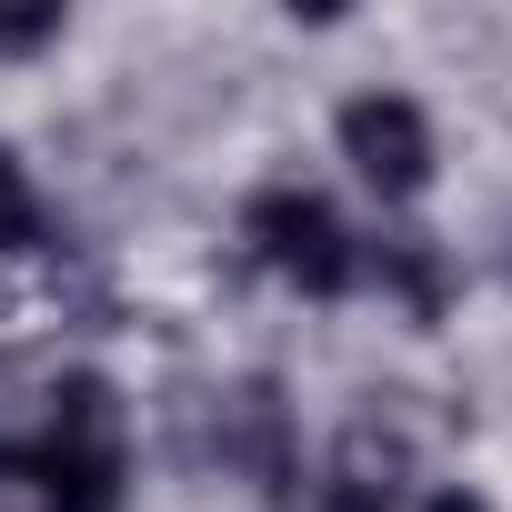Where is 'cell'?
<instances>
[{
    "instance_id": "obj_1",
    "label": "cell",
    "mask_w": 512,
    "mask_h": 512,
    "mask_svg": "<svg viewBox=\"0 0 512 512\" xmlns=\"http://www.w3.org/2000/svg\"><path fill=\"white\" fill-rule=\"evenodd\" d=\"M31 482L51 492V512H121L131 492V412L101 372H71L51 392V422L31 442Z\"/></svg>"
},
{
    "instance_id": "obj_2",
    "label": "cell",
    "mask_w": 512,
    "mask_h": 512,
    "mask_svg": "<svg viewBox=\"0 0 512 512\" xmlns=\"http://www.w3.org/2000/svg\"><path fill=\"white\" fill-rule=\"evenodd\" d=\"M241 241H251V262H262L272 282H292V292H312V302H342V292L362 282L352 221H342L322 191H302V181L251 191V201H241Z\"/></svg>"
},
{
    "instance_id": "obj_3",
    "label": "cell",
    "mask_w": 512,
    "mask_h": 512,
    "mask_svg": "<svg viewBox=\"0 0 512 512\" xmlns=\"http://www.w3.org/2000/svg\"><path fill=\"white\" fill-rule=\"evenodd\" d=\"M332 141H342V161L382 191V201H422L432 191V111L412 101V91H352L342 101V121H332Z\"/></svg>"
},
{
    "instance_id": "obj_4",
    "label": "cell",
    "mask_w": 512,
    "mask_h": 512,
    "mask_svg": "<svg viewBox=\"0 0 512 512\" xmlns=\"http://www.w3.org/2000/svg\"><path fill=\"white\" fill-rule=\"evenodd\" d=\"M221 462L251 472L262 492H292V412H282L272 382H241V392L221 402Z\"/></svg>"
},
{
    "instance_id": "obj_5",
    "label": "cell",
    "mask_w": 512,
    "mask_h": 512,
    "mask_svg": "<svg viewBox=\"0 0 512 512\" xmlns=\"http://www.w3.org/2000/svg\"><path fill=\"white\" fill-rule=\"evenodd\" d=\"M402 482H412V442L402 432H382L372 412L332 442V462H322V492H342L352 512H392L402 502Z\"/></svg>"
},
{
    "instance_id": "obj_6",
    "label": "cell",
    "mask_w": 512,
    "mask_h": 512,
    "mask_svg": "<svg viewBox=\"0 0 512 512\" xmlns=\"http://www.w3.org/2000/svg\"><path fill=\"white\" fill-rule=\"evenodd\" d=\"M362 262L382 272V292L412 312V322H442L452 312V251L432 231H382V251H362Z\"/></svg>"
},
{
    "instance_id": "obj_7",
    "label": "cell",
    "mask_w": 512,
    "mask_h": 512,
    "mask_svg": "<svg viewBox=\"0 0 512 512\" xmlns=\"http://www.w3.org/2000/svg\"><path fill=\"white\" fill-rule=\"evenodd\" d=\"M0 251H41V191L11 141H0Z\"/></svg>"
},
{
    "instance_id": "obj_8",
    "label": "cell",
    "mask_w": 512,
    "mask_h": 512,
    "mask_svg": "<svg viewBox=\"0 0 512 512\" xmlns=\"http://www.w3.org/2000/svg\"><path fill=\"white\" fill-rule=\"evenodd\" d=\"M71 21H61V0H41V11H0V61H31V51H51Z\"/></svg>"
},
{
    "instance_id": "obj_9",
    "label": "cell",
    "mask_w": 512,
    "mask_h": 512,
    "mask_svg": "<svg viewBox=\"0 0 512 512\" xmlns=\"http://www.w3.org/2000/svg\"><path fill=\"white\" fill-rule=\"evenodd\" d=\"M422 512H492V502H482L472 482H432V492H422Z\"/></svg>"
},
{
    "instance_id": "obj_10",
    "label": "cell",
    "mask_w": 512,
    "mask_h": 512,
    "mask_svg": "<svg viewBox=\"0 0 512 512\" xmlns=\"http://www.w3.org/2000/svg\"><path fill=\"white\" fill-rule=\"evenodd\" d=\"M292 512H352V502H342V492H322V482H302V502H292Z\"/></svg>"
}]
</instances>
